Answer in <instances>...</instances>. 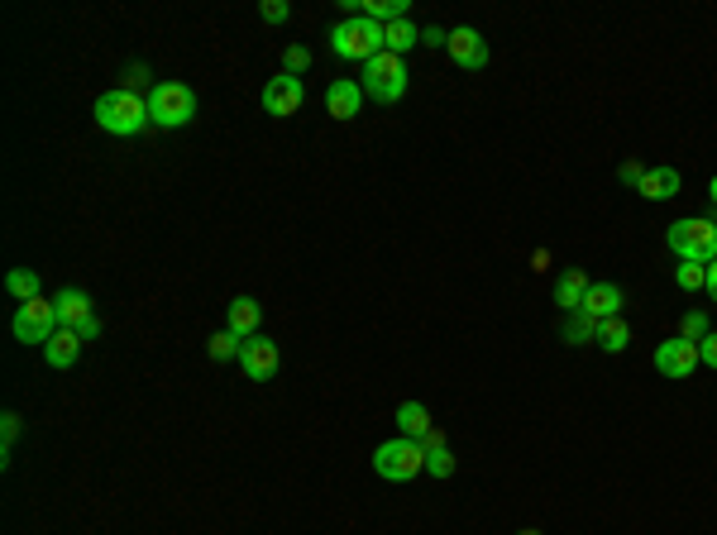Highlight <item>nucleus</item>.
<instances>
[{
	"mask_svg": "<svg viewBox=\"0 0 717 535\" xmlns=\"http://www.w3.org/2000/svg\"><path fill=\"white\" fill-rule=\"evenodd\" d=\"M91 115H96V125L106 129V134H115V139H134L144 125H153L149 101H144V96H134V91H125V86L101 91V96H96V106H91Z\"/></svg>",
	"mask_w": 717,
	"mask_h": 535,
	"instance_id": "f257e3e1",
	"label": "nucleus"
},
{
	"mask_svg": "<svg viewBox=\"0 0 717 535\" xmlns=\"http://www.w3.org/2000/svg\"><path fill=\"white\" fill-rule=\"evenodd\" d=\"M330 53L349 63H369L383 53V24H373L369 15H345L330 29Z\"/></svg>",
	"mask_w": 717,
	"mask_h": 535,
	"instance_id": "f03ea898",
	"label": "nucleus"
},
{
	"mask_svg": "<svg viewBox=\"0 0 717 535\" xmlns=\"http://www.w3.org/2000/svg\"><path fill=\"white\" fill-rule=\"evenodd\" d=\"M665 244H670L679 263H713L717 258V220L708 215H694V220H674L670 230H665Z\"/></svg>",
	"mask_w": 717,
	"mask_h": 535,
	"instance_id": "7ed1b4c3",
	"label": "nucleus"
},
{
	"mask_svg": "<svg viewBox=\"0 0 717 535\" xmlns=\"http://www.w3.org/2000/svg\"><path fill=\"white\" fill-rule=\"evenodd\" d=\"M407 82H412V77H407V58H397V53L383 48L378 58L364 63V82L359 86H364V96H373L378 106H397V101L407 96Z\"/></svg>",
	"mask_w": 717,
	"mask_h": 535,
	"instance_id": "20e7f679",
	"label": "nucleus"
},
{
	"mask_svg": "<svg viewBox=\"0 0 717 535\" xmlns=\"http://www.w3.org/2000/svg\"><path fill=\"white\" fill-rule=\"evenodd\" d=\"M373 473L388 478V483H412L416 473H426V450H421V440L397 435V440H388V445H378V450H373Z\"/></svg>",
	"mask_w": 717,
	"mask_h": 535,
	"instance_id": "39448f33",
	"label": "nucleus"
},
{
	"mask_svg": "<svg viewBox=\"0 0 717 535\" xmlns=\"http://www.w3.org/2000/svg\"><path fill=\"white\" fill-rule=\"evenodd\" d=\"M149 120L163 129H182L196 120V91L182 82H153L149 91Z\"/></svg>",
	"mask_w": 717,
	"mask_h": 535,
	"instance_id": "423d86ee",
	"label": "nucleus"
},
{
	"mask_svg": "<svg viewBox=\"0 0 717 535\" xmlns=\"http://www.w3.org/2000/svg\"><path fill=\"white\" fill-rule=\"evenodd\" d=\"M63 325H58V306L53 301H24L20 311H15V321H10V335L20 344H48L58 335Z\"/></svg>",
	"mask_w": 717,
	"mask_h": 535,
	"instance_id": "0eeeda50",
	"label": "nucleus"
},
{
	"mask_svg": "<svg viewBox=\"0 0 717 535\" xmlns=\"http://www.w3.org/2000/svg\"><path fill=\"white\" fill-rule=\"evenodd\" d=\"M694 368H698V344H694V340L674 335V340L655 344V373H660V378H670V383H684Z\"/></svg>",
	"mask_w": 717,
	"mask_h": 535,
	"instance_id": "6e6552de",
	"label": "nucleus"
},
{
	"mask_svg": "<svg viewBox=\"0 0 717 535\" xmlns=\"http://www.w3.org/2000/svg\"><path fill=\"white\" fill-rule=\"evenodd\" d=\"M445 53H450V63L464 67V72H483V67H488V39L478 34L474 24H459V29H450Z\"/></svg>",
	"mask_w": 717,
	"mask_h": 535,
	"instance_id": "1a4fd4ad",
	"label": "nucleus"
},
{
	"mask_svg": "<svg viewBox=\"0 0 717 535\" xmlns=\"http://www.w3.org/2000/svg\"><path fill=\"white\" fill-rule=\"evenodd\" d=\"M278 344L268 340V335H254V340H244V349H239V368H244V378L249 383H268L273 373H278Z\"/></svg>",
	"mask_w": 717,
	"mask_h": 535,
	"instance_id": "9d476101",
	"label": "nucleus"
},
{
	"mask_svg": "<svg viewBox=\"0 0 717 535\" xmlns=\"http://www.w3.org/2000/svg\"><path fill=\"white\" fill-rule=\"evenodd\" d=\"M263 110L268 115H297L306 101V86L302 77H287V72H278V77H268V86H263Z\"/></svg>",
	"mask_w": 717,
	"mask_h": 535,
	"instance_id": "9b49d317",
	"label": "nucleus"
},
{
	"mask_svg": "<svg viewBox=\"0 0 717 535\" xmlns=\"http://www.w3.org/2000/svg\"><path fill=\"white\" fill-rule=\"evenodd\" d=\"M579 311H584L588 321H612V316H622V287H617V282H588Z\"/></svg>",
	"mask_w": 717,
	"mask_h": 535,
	"instance_id": "f8f14e48",
	"label": "nucleus"
},
{
	"mask_svg": "<svg viewBox=\"0 0 717 535\" xmlns=\"http://www.w3.org/2000/svg\"><path fill=\"white\" fill-rule=\"evenodd\" d=\"M259 321H263V306L254 297H235L225 306V330L239 335V340H254V335H259Z\"/></svg>",
	"mask_w": 717,
	"mask_h": 535,
	"instance_id": "ddd939ff",
	"label": "nucleus"
},
{
	"mask_svg": "<svg viewBox=\"0 0 717 535\" xmlns=\"http://www.w3.org/2000/svg\"><path fill=\"white\" fill-rule=\"evenodd\" d=\"M53 306H58V325H63V330H77L82 321L96 316V306H91V297L82 287H63V292L53 297Z\"/></svg>",
	"mask_w": 717,
	"mask_h": 535,
	"instance_id": "4468645a",
	"label": "nucleus"
},
{
	"mask_svg": "<svg viewBox=\"0 0 717 535\" xmlns=\"http://www.w3.org/2000/svg\"><path fill=\"white\" fill-rule=\"evenodd\" d=\"M364 101H369V96H364V86L359 82H335L326 91V110L330 115H335V120H354V115H359V110H364Z\"/></svg>",
	"mask_w": 717,
	"mask_h": 535,
	"instance_id": "2eb2a0df",
	"label": "nucleus"
},
{
	"mask_svg": "<svg viewBox=\"0 0 717 535\" xmlns=\"http://www.w3.org/2000/svg\"><path fill=\"white\" fill-rule=\"evenodd\" d=\"M584 292H588V273L584 268H565L560 282H555V306L569 316V311H579V306H584Z\"/></svg>",
	"mask_w": 717,
	"mask_h": 535,
	"instance_id": "dca6fc26",
	"label": "nucleus"
},
{
	"mask_svg": "<svg viewBox=\"0 0 717 535\" xmlns=\"http://www.w3.org/2000/svg\"><path fill=\"white\" fill-rule=\"evenodd\" d=\"M44 359L53 368H72L82 359V335H77V330H58V335L44 344Z\"/></svg>",
	"mask_w": 717,
	"mask_h": 535,
	"instance_id": "f3484780",
	"label": "nucleus"
},
{
	"mask_svg": "<svg viewBox=\"0 0 717 535\" xmlns=\"http://www.w3.org/2000/svg\"><path fill=\"white\" fill-rule=\"evenodd\" d=\"M397 430H402L407 440H426V435L435 430V421L421 402H402V407H397Z\"/></svg>",
	"mask_w": 717,
	"mask_h": 535,
	"instance_id": "a211bd4d",
	"label": "nucleus"
},
{
	"mask_svg": "<svg viewBox=\"0 0 717 535\" xmlns=\"http://www.w3.org/2000/svg\"><path fill=\"white\" fill-rule=\"evenodd\" d=\"M416 43H421V29H416L412 20H392V24H383V48H388V53L407 58Z\"/></svg>",
	"mask_w": 717,
	"mask_h": 535,
	"instance_id": "6ab92c4d",
	"label": "nucleus"
},
{
	"mask_svg": "<svg viewBox=\"0 0 717 535\" xmlns=\"http://www.w3.org/2000/svg\"><path fill=\"white\" fill-rule=\"evenodd\" d=\"M674 192H679V168H651L646 182H641V196H646V201H670Z\"/></svg>",
	"mask_w": 717,
	"mask_h": 535,
	"instance_id": "aec40b11",
	"label": "nucleus"
},
{
	"mask_svg": "<svg viewBox=\"0 0 717 535\" xmlns=\"http://www.w3.org/2000/svg\"><path fill=\"white\" fill-rule=\"evenodd\" d=\"M593 344H603L608 354H622V349L631 344V325L622 321V316H612V321H598V340H593Z\"/></svg>",
	"mask_w": 717,
	"mask_h": 535,
	"instance_id": "412c9836",
	"label": "nucleus"
},
{
	"mask_svg": "<svg viewBox=\"0 0 717 535\" xmlns=\"http://www.w3.org/2000/svg\"><path fill=\"white\" fill-rule=\"evenodd\" d=\"M359 15H369L373 24L407 20V0H359Z\"/></svg>",
	"mask_w": 717,
	"mask_h": 535,
	"instance_id": "4be33fe9",
	"label": "nucleus"
},
{
	"mask_svg": "<svg viewBox=\"0 0 717 535\" xmlns=\"http://www.w3.org/2000/svg\"><path fill=\"white\" fill-rule=\"evenodd\" d=\"M5 292L20 301V306L24 301H39V273H34V268H15V273L5 278Z\"/></svg>",
	"mask_w": 717,
	"mask_h": 535,
	"instance_id": "5701e85b",
	"label": "nucleus"
},
{
	"mask_svg": "<svg viewBox=\"0 0 717 535\" xmlns=\"http://www.w3.org/2000/svg\"><path fill=\"white\" fill-rule=\"evenodd\" d=\"M598 340V321H588L584 311H569L565 316V344H593Z\"/></svg>",
	"mask_w": 717,
	"mask_h": 535,
	"instance_id": "b1692460",
	"label": "nucleus"
},
{
	"mask_svg": "<svg viewBox=\"0 0 717 535\" xmlns=\"http://www.w3.org/2000/svg\"><path fill=\"white\" fill-rule=\"evenodd\" d=\"M239 349H244V340H239V335H230V330L211 335V344H206V354H211L216 364H225V359H239Z\"/></svg>",
	"mask_w": 717,
	"mask_h": 535,
	"instance_id": "393cba45",
	"label": "nucleus"
},
{
	"mask_svg": "<svg viewBox=\"0 0 717 535\" xmlns=\"http://www.w3.org/2000/svg\"><path fill=\"white\" fill-rule=\"evenodd\" d=\"M20 430H24L20 411H5V416H0V454H5V464H10V454H15V440H20Z\"/></svg>",
	"mask_w": 717,
	"mask_h": 535,
	"instance_id": "a878e982",
	"label": "nucleus"
},
{
	"mask_svg": "<svg viewBox=\"0 0 717 535\" xmlns=\"http://www.w3.org/2000/svg\"><path fill=\"white\" fill-rule=\"evenodd\" d=\"M674 282H679L684 292H703V287H708V268H703V263H679V268H674Z\"/></svg>",
	"mask_w": 717,
	"mask_h": 535,
	"instance_id": "bb28decb",
	"label": "nucleus"
},
{
	"mask_svg": "<svg viewBox=\"0 0 717 535\" xmlns=\"http://www.w3.org/2000/svg\"><path fill=\"white\" fill-rule=\"evenodd\" d=\"M306 67H311V48H302V43H292V48L283 53V72H287V77H302Z\"/></svg>",
	"mask_w": 717,
	"mask_h": 535,
	"instance_id": "cd10ccee",
	"label": "nucleus"
},
{
	"mask_svg": "<svg viewBox=\"0 0 717 535\" xmlns=\"http://www.w3.org/2000/svg\"><path fill=\"white\" fill-rule=\"evenodd\" d=\"M426 473H435V478H450V473H455V454H450V445H440V450L426 454Z\"/></svg>",
	"mask_w": 717,
	"mask_h": 535,
	"instance_id": "c85d7f7f",
	"label": "nucleus"
},
{
	"mask_svg": "<svg viewBox=\"0 0 717 535\" xmlns=\"http://www.w3.org/2000/svg\"><path fill=\"white\" fill-rule=\"evenodd\" d=\"M708 330H713V325H708V316H703V311H689V316L679 321V335H684V340H694V344L703 340Z\"/></svg>",
	"mask_w": 717,
	"mask_h": 535,
	"instance_id": "c756f323",
	"label": "nucleus"
},
{
	"mask_svg": "<svg viewBox=\"0 0 717 535\" xmlns=\"http://www.w3.org/2000/svg\"><path fill=\"white\" fill-rule=\"evenodd\" d=\"M287 15H292V5H287V0H263V5H259V20L263 24H283Z\"/></svg>",
	"mask_w": 717,
	"mask_h": 535,
	"instance_id": "7c9ffc66",
	"label": "nucleus"
},
{
	"mask_svg": "<svg viewBox=\"0 0 717 535\" xmlns=\"http://www.w3.org/2000/svg\"><path fill=\"white\" fill-rule=\"evenodd\" d=\"M144 86H149V67L130 63V67H125V91H134V96H139ZM149 91H153V86H149Z\"/></svg>",
	"mask_w": 717,
	"mask_h": 535,
	"instance_id": "2f4dec72",
	"label": "nucleus"
},
{
	"mask_svg": "<svg viewBox=\"0 0 717 535\" xmlns=\"http://www.w3.org/2000/svg\"><path fill=\"white\" fill-rule=\"evenodd\" d=\"M698 364L717 368V330H708V335H703V340H698Z\"/></svg>",
	"mask_w": 717,
	"mask_h": 535,
	"instance_id": "473e14b6",
	"label": "nucleus"
},
{
	"mask_svg": "<svg viewBox=\"0 0 717 535\" xmlns=\"http://www.w3.org/2000/svg\"><path fill=\"white\" fill-rule=\"evenodd\" d=\"M646 172H651V168H641V163H622V182H627V187H636V192H641V182H646Z\"/></svg>",
	"mask_w": 717,
	"mask_h": 535,
	"instance_id": "72a5a7b5",
	"label": "nucleus"
},
{
	"mask_svg": "<svg viewBox=\"0 0 717 535\" xmlns=\"http://www.w3.org/2000/svg\"><path fill=\"white\" fill-rule=\"evenodd\" d=\"M421 43H431V48H445V43H450V34H445V29H421Z\"/></svg>",
	"mask_w": 717,
	"mask_h": 535,
	"instance_id": "f704fd0d",
	"label": "nucleus"
},
{
	"mask_svg": "<svg viewBox=\"0 0 717 535\" xmlns=\"http://www.w3.org/2000/svg\"><path fill=\"white\" fill-rule=\"evenodd\" d=\"M77 335H82V344L96 340V335H101V321H96V316H91V321H82V325H77Z\"/></svg>",
	"mask_w": 717,
	"mask_h": 535,
	"instance_id": "c9c22d12",
	"label": "nucleus"
},
{
	"mask_svg": "<svg viewBox=\"0 0 717 535\" xmlns=\"http://www.w3.org/2000/svg\"><path fill=\"white\" fill-rule=\"evenodd\" d=\"M440 445H445V435H440V430H431V435L421 440V450H426V454H431V450H440Z\"/></svg>",
	"mask_w": 717,
	"mask_h": 535,
	"instance_id": "e433bc0d",
	"label": "nucleus"
},
{
	"mask_svg": "<svg viewBox=\"0 0 717 535\" xmlns=\"http://www.w3.org/2000/svg\"><path fill=\"white\" fill-rule=\"evenodd\" d=\"M703 292H708V297L717 301V258H713V263H708V287H703Z\"/></svg>",
	"mask_w": 717,
	"mask_h": 535,
	"instance_id": "4c0bfd02",
	"label": "nucleus"
},
{
	"mask_svg": "<svg viewBox=\"0 0 717 535\" xmlns=\"http://www.w3.org/2000/svg\"><path fill=\"white\" fill-rule=\"evenodd\" d=\"M708 196H713V206H717V177H713V182H708Z\"/></svg>",
	"mask_w": 717,
	"mask_h": 535,
	"instance_id": "58836bf2",
	"label": "nucleus"
},
{
	"mask_svg": "<svg viewBox=\"0 0 717 535\" xmlns=\"http://www.w3.org/2000/svg\"><path fill=\"white\" fill-rule=\"evenodd\" d=\"M517 535H541V531H517Z\"/></svg>",
	"mask_w": 717,
	"mask_h": 535,
	"instance_id": "ea45409f",
	"label": "nucleus"
}]
</instances>
